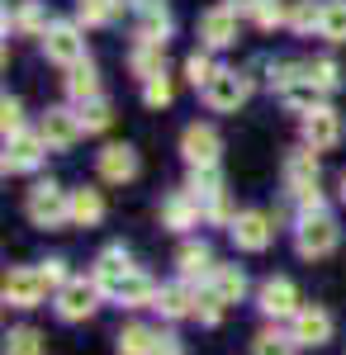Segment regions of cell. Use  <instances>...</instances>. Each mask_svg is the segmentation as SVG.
<instances>
[{
    "mask_svg": "<svg viewBox=\"0 0 346 355\" xmlns=\"http://www.w3.org/2000/svg\"><path fill=\"white\" fill-rule=\"evenodd\" d=\"M24 214L33 227H62V223H72V190H62L57 180H38L24 199Z\"/></svg>",
    "mask_w": 346,
    "mask_h": 355,
    "instance_id": "cell-1",
    "label": "cell"
},
{
    "mask_svg": "<svg viewBox=\"0 0 346 355\" xmlns=\"http://www.w3.org/2000/svg\"><path fill=\"white\" fill-rule=\"evenodd\" d=\"M337 242H342V227H337L332 214H322V209H318V214H304L299 227H294V246H299V256H308V261L332 256Z\"/></svg>",
    "mask_w": 346,
    "mask_h": 355,
    "instance_id": "cell-2",
    "label": "cell"
},
{
    "mask_svg": "<svg viewBox=\"0 0 346 355\" xmlns=\"http://www.w3.org/2000/svg\"><path fill=\"white\" fill-rule=\"evenodd\" d=\"M247 95H252V81L242 76V71H233V67H218L213 71V81L204 85V105H209L213 114H233L247 105Z\"/></svg>",
    "mask_w": 346,
    "mask_h": 355,
    "instance_id": "cell-3",
    "label": "cell"
},
{
    "mask_svg": "<svg viewBox=\"0 0 346 355\" xmlns=\"http://www.w3.org/2000/svg\"><path fill=\"white\" fill-rule=\"evenodd\" d=\"M100 284L95 279H67L62 289H57V318L62 322H85L95 308H100Z\"/></svg>",
    "mask_w": 346,
    "mask_h": 355,
    "instance_id": "cell-4",
    "label": "cell"
},
{
    "mask_svg": "<svg viewBox=\"0 0 346 355\" xmlns=\"http://www.w3.org/2000/svg\"><path fill=\"white\" fill-rule=\"evenodd\" d=\"M85 133V123H81L76 110H48L38 119V137L48 142V152H67V147H76V137Z\"/></svg>",
    "mask_w": 346,
    "mask_h": 355,
    "instance_id": "cell-5",
    "label": "cell"
},
{
    "mask_svg": "<svg viewBox=\"0 0 346 355\" xmlns=\"http://www.w3.org/2000/svg\"><path fill=\"white\" fill-rule=\"evenodd\" d=\"M218 152H223V137L209 123H190L186 133H181V157H186L190 171L195 166H218Z\"/></svg>",
    "mask_w": 346,
    "mask_h": 355,
    "instance_id": "cell-6",
    "label": "cell"
},
{
    "mask_svg": "<svg viewBox=\"0 0 346 355\" xmlns=\"http://www.w3.org/2000/svg\"><path fill=\"white\" fill-rule=\"evenodd\" d=\"M228 237L238 242V251H266L270 237H275V218L247 209V214H238V218L228 223Z\"/></svg>",
    "mask_w": 346,
    "mask_h": 355,
    "instance_id": "cell-7",
    "label": "cell"
},
{
    "mask_svg": "<svg viewBox=\"0 0 346 355\" xmlns=\"http://www.w3.org/2000/svg\"><path fill=\"white\" fill-rule=\"evenodd\" d=\"M43 53H48V62H57V67H76V62H85V38H81L76 24H48Z\"/></svg>",
    "mask_w": 346,
    "mask_h": 355,
    "instance_id": "cell-8",
    "label": "cell"
},
{
    "mask_svg": "<svg viewBox=\"0 0 346 355\" xmlns=\"http://www.w3.org/2000/svg\"><path fill=\"white\" fill-rule=\"evenodd\" d=\"M342 114L318 105L313 114H304V147H313V152H332L337 142H342Z\"/></svg>",
    "mask_w": 346,
    "mask_h": 355,
    "instance_id": "cell-9",
    "label": "cell"
},
{
    "mask_svg": "<svg viewBox=\"0 0 346 355\" xmlns=\"http://www.w3.org/2000/svg\"><path fill=\"white\" fill-rule=\"evenodd\" d=\"M256 308L266 313V318H294L299 313V289H294V279H285V275H270L266 284L256 289Z\"/></svg>",
    "mask_w": 346,
    "mask_h": 355,
    "instance_id": "cell-10",
    "label": "cell"
},
{
    "mask_svg": "<svg viewBox=\"0 0 346 355\" xmlns=\"http://www.w3.org/2000/svg\"><path fill=\"white\" fill-rule=\"evenodd\" d=\"M199 38L204 48H233L238 43V10L233 5H213L199 15Z\"/></svg>",
    "mask_w": 346,
    "mask_h": 355,
    "instance_id": "cell-11",
    "label": "cell"
},
{
    "mask_svg": "<svg viewBox=\"0 0 346 355\" xmlns=\"http://www.w3.org/2000/svg\"><path fill=\"white\" fill-rule=\"evenodd\" d=\"M290 336L299 346H327L332 341V313L327 308H299L290 318Z\"/></svg>",
    "mask_w": 346,
    "mask_h": 355,
    "instance_id": "cell-12",
    "label": "cell"
},
{
    "mask_svg": "<svg viewBox=\"0 0 346 355\" xmlns=\"http://www.w3.org/2000/svg\"><path fill=\"white\" fill-rule=\"evenodd\" d=\"M43 294H48V284H43V275H38V270L19 266V270L5 275V303H10V308H38Z\"/></svg>",
    "mask_w": 346,
    "mask_h": 355,
    "instance_id": "cell-13",
    "label": "cell"
},
{
    "mask_svg": "<svg viewBox=\"0 0 346 355\" xmlns=\"http://www.w3.org/2000/svg\"><path fill=\"white\" fill-rule=\"evenodd\" d=\"M133 270H138V266L129 261V251H124V246H105V251L95 256V275H90V279H95L109 299H114V289H119V284H124Z\"/></svg>",
    "mask_w": 346,
    "mask_h": 355,
    "instance_id": "cell-14",
    "label": "cell"
},
{
    "mask_svg": "<svg viewBox=\"0 0 346 355\" xmlns=\"http://www.w3.org/2000/svg\"><path fill=\"white\" fill-rule=\"evenodd\" d=\"M186 190H190V199L204 209V218H209L213 209L223 204V175H218V166H195L190 180H186Z\"/></svg>",
    "mask_w": 346,
    "mask_h": 355,
    "instance_id": "cell-15",
    "label": "cell"
},
{
    "mask_svg": "<svg viewBox=\"0 0 346 355\" xmlns=\"http://www.w3.org/2000/svg\"><path fill=\"white\" fill-rule=\"evenodd\" d=\"M43 152H48V142H43L38 133L5 137V171H33V166L43 162Z\"/></svg>",
    "mask_w": 346,
    "mask_h": 355,
    "instance_id": "cell-16",
    "label": "cell"
},
{
    "mask_svg": "<svg viewBox=\"0 0 346 355\" xmlns=\"http://www.w3.org/2000/svg\"><path fill=\"white\" fill-rule=\"evenodd\" d=\"M100 175H105L109 185L133 180V175H138V152L129 147V142H109L105 152H100Z\"/></svg>",
    "mask_w": 346,
    "mask_h": 355,
    "instance_id": "cell-17",
    "label": "cell"
},
{
    "mask_svg": "<svg viewBox=\"0 0 346 355\" xmlns=\"http://www.w3.org/2000/svg\"><path fill=\"white\" fill-rule=\"evenodd\" d=\"M285 185H290V194L318 185V152L313 147H299V152L285 157Z\"/></svg>",
    "mask_w": 346,
    "mask_h": 355,
    "instance_id": "cell-18",
    "label": "cell"
},
{
    "mask_svg": "<svg viewBox=\"0 0 346 355\" xmlns=\"http://www.w3.org/2000/svg\"><path fill=\"white\" fill-rule=\"evenodd\" d=\"M318 95H322V90H318V81L308 76V67H304V71H299V76L280 90L285 110H294V114H313V110H318Z\"/></svg>",
    "mask_w": 346,
    "mask_h": 355,
    "instance_id": "cell-19",
    "label": "cell"
},
{
    "mask_svg": "<svg viewBox=\"0 0 346 355\" xmlns=\"http://www.w3.org/2000/svg\"><path fill=\"white\" fill-rule=\"evenodd\" d=\"M176 266H181V279H209L213 275V251L209 242H186L181 251H176Z\"/></svg>",
    "mask_w": 346,
    "mask_h": 355,
    "instance_id": "cell-20",
    "label": "cell"
},
{
    "mask_svg": "<svg viewBox=\"0 0 346 355\" xmlns=\"http://www.w3.org/2000/svg\"><path fill=\"white\" fill-rule=\"evenodd\" d=\"M204 218V209L190 199V190H176L166 204H161V223L166 227H176V232H186V227H195V223Z\"/></svg>",
    "mask_w": 346,
    "mask_h": 355,
    "instance_id": "cell-21",
    "label": "cell"
},
{
    "mask_svg": "<svg viewBox=\"0 0 346 355\" xmlns=\"http://www.w3.org/2000/svg\"><path fill=\"white\" fill-rule=\"evenodd\" d=\"M171 38V15L161 0H142V19H138V43H166Z\"/></svg>",
    "mask_w": 346,
    "mask_h": 355,
    "instance_id": "cell-22",
    "label": "cell"
},
{
    "mask_svg": "<svg viewBox=\"0 0 346 355\" xmlns=\"http://www.w3.org/2000/svg\"><path fill=\"white\" fill-rule=\"evenodd\" d=\"M161 341V331H152L147 322H129V327H119V355H152Z\"/></svg>",
    "mask_w": 346,
    "mask_h": 355,
    "instance_id": "cell-23",
    "label": "cell"
},
{
    "mask_svg": "<svg viewBox=\"0 0 346 355\" xmlns=\"http://www.w3.org/2000/svg\"><path fill=\"white\" fill-rule=\"evenodd\" d=\"M100 218H105V199H100V190H90V185L72 190V223H76V227H95Z\"/></svg>",
    "mask_w": 346,
    "mask_h": 355,
    "instance_id": "cell-24",
    "label": "cell"
},
{
    "mask_svg": "<svg viewBox=\"0 0 346 355\" xmlns=\"http://www.w3.org/2000/svg\"><path fill=\"white\" fill-rule=\"evenodd\" d=\"M157 308L161 318H190L195 313V289L190 284H166V289H157Z\"/></svg>",
    "mask_w": 346,
    "mask_h": 355,
    "instance_id": "cell-25",
    "label": "cell"
},
{
    "mask_svg": "<svg viewBox=\"0 0 346 355\" xmlns=\"http://www.w3.org/2000/svg\"><path fill=\"white\" fill-rule=\"evenodd\" d=\"M209 289L223 303H242V294H247V275H242V266H213Z\"/></svg>",
    "mask_w": 346,
    "mask_h": 355,
    "instance_id": "cell-26",
    "label": "cell"
},
{
    "mask_svg": "<svg viewBox=\"0 0 346 355\" xmlns=\"http://www.w3.org/2000/svg\"><path fill=\"white\" fill-rule=\"evenodd\" d=\"M48 15H43V5L38 0H24L15 15H5V33H48Z\"/></svg>",
    "mask_w": 346,
    "mask_h": 355,
    "instance_id": "cell-27",
    "label": "cell"
},
{
    "mask_svg": "<svg viewBox=\"0 0 346 355\" xmlns=\"http://www.w3.org/2000/svg\"><path fill=\"white\" fill-rule=\"evenodd\" d=\"M114 299L124 303V308H147V303H157V284H152L142 270H133L119 289H114Z\"/></svg>",
    "mask_w": 346,
    "mask_h": 355,
    "instance_id": "cell-28",
    "label": "cell"
},
{
    "mask_svg": "<svg viewBox=\"0 0 346 355\" xmlns=\"http://www.w3.org/2000/svg\"><path fill=\"white\" fill-rule=\"evenodd\" d=\"M129 67H133L138 81H147V76L166 71V43H138L133 57H129Z\"/></svg>",
    "mask_w": 346,
    "mask_h": 355,
    "instance_id": "cell-29",
    "label": "cell"
},
{
    "mask_svg": "<svg viewBox=\"0 0 346 355\" xmlns=\"http://www.w3.org/2000/svg\"><path fill=\"white\" fill-rule=\"evenodd\" d=\"M67 95H72L76 105H85V100L100 95V76H95L90 62H76V67H72V76H67Z\"/></svg>",
    "mask_w": 346,
    "mask_h": 355,
    "instance_id": "cell-30",
    "label": "cell"
},
{
    "mask_svg": "<svg viewBox=\"0 0 346 355\" xmlns=\"http://www.w3.org/2000/svg\"><path fill=\"white\" fill-rule=\"evenodd\" d=\"M327 43H346V0H322V28Z\"/></svg>",
    "mask_w": 346,
    "mask_h": 355,
    "instance_id": "cell-31",
    "label": "cell"
},
{
    "mask_svg": "<svg viewBox=\"0 0 346 355\" xmlns=\"http://www.w3.org/2000/svg\"><path fill=\"white\" fill-rule=\"evenodd\" d=\"M48 351V341H43V331L33 327H15L5 336V355H43Z\"/></svg>",
    "mask_w": 346,
    "mask_h": 355,
    "instance_id": "cell-32",
    "label": "cell"
},
{
    "mask_svg": "<svg viewBox=\"0 0 346 355\" xmlns=\"http://www.w3.org/2000/svg\"><path fill=\"white\" fill-rule=\"evenodd\" d=\"M290 28L294 33L322 28V5H313V0H290Z\"/></svg>",
    "mask_w": 346,
    "mask_h": 355,
    "instance_id": "cell-33",
    "label": "cell"
},
{
    "mask_svg": "<svg viewBox=\"0 0 346 355\" xmlns=\"http://www.w3.org/2000/svg\"><path fill=\"white\" fill-rule=\"evenodd\" d=\"M142 100H147L152 110H166V105L176 100V85H171V76H166V71L147 76V81H142Z\"/></svg>",
    "mask_w": 346,
    "mask_h": 355,
    "instance_id": "cell-34",
    "label": "cell"
},
{
    "mask_svg": "<svg viewBox=\"0 0 346 355\" xmlns=\"http://www.w3.org/2000/svg\"><path fill=\"white\" fill-rule=\"evenodd\" d=\"M119 10H124V0H81V5H76L81 24H109Z\"/></svg>",
    "mask_w": 346,
    "mask_h": 355,
    "instance_id": "cell-35",
    "label": "cell"
},
{
    "mask_svg": "<svg viewBox=\"0 0 346 355\" xmlns=\"http://www.w3.org/2000/svg\"><path fill=\"white\" fill-rule=\"evenodd\" d=\"M308 76L318 81L322 95H327V90H342V67H337L332 57H313V62H308Z\"/></svg>",
    "mask_w": 346,
    "mask_h": 355,
    "instance_id": "cell-36",
    "label": "cell"
},
{
    "mask_svg": "<svg viewBox=\"0 0 346 355\" xmlns=\"http://www.w3.org/2000/svg\"><path fill=\"white\" fill-rule=\"evenodd\" d=\"M76 114H81V123H85V133H100V128H109V119H114L109 100H100V95H95V100H85Z\"/></svg>",
    "mask_w": 346,
    "mask_h": 355,
    "instance_id": "cell-37",
    "label": "cell"
},
{
    "mask_svg": "<svg viewBox=\"0 0 346 355\" xmlns=\"http://www.w3.org/2000/svg\"><path fill=\"white\" fill-rule=\"evenodd\" d=\"M294 336H285V331H261L256 341H252V355H294Z\"/></svg>",
    "mask_w": 346,
    "mask_h": 355,
    "instance_id": "cell-38",
    "label": "cell"
},
{
    "mask_svg": "<svg viewBox=\"0 0 346 355\" xmlns=\"http://www.w3.org/2000/svg\"><path fill=\"white\" fill-rule=\"evenodd\" d=\"M252 19H256V28H280V24H290V5L285 0H261L252 10Z\"/></svg>",
    "mask_w": 346,
    "mask_h": 355,
    "instance_id": "cell-39",
    "label": "cell"
},
{
    "mask_svg": "<svg viewBox=\"0 0 346 355\" xmlns=\"http://www.w3.org/2000/svg\"><path fill=\"white\" fill-rule=\"evenodd\" d=\"M213 71H218V67H213L204 53H190L186 57V76H190V85H195V90H204V85L213 81Z\"/></svg>",
    "mask_w": 346,
    "mask_h": 355,
    "instance_id": "cell-40",
    "label": "cell"
},
{
    "mask_svg": "<svg viewBox=\"0 0 346 355\" xmlns=\"http://www.w3.org/2000/svg\"><path fill=\"white\" fill-rule=\"evenodd\" d=\"M195 318H199L204 327H213V322L223 318V299H218L213 289H204V294H195Z\"/></svg>",
    "mask_w": 346,
    "mask_h": 355,
    "instance_id": "cell-41",
    "label": "cell"
},
{
    "mask_svg": "<svg viewBox=\"0 0 346 355\" xmlns=\"http://www.w3.org/2000/svg\"><path fill=\"white\" fill-rule=\"evenodd\" d=\"M0 123H5V137L24 133V110H19V100H10V95H5V105H0Z\"/></svg>",
    "mask_w": 346,
    "mask_h": 355,
    "instance_id": "cell-42",
    "label": "cell"
},
{
    "mask_svg": "<svg viewBox=\"0 0 346 355\" xmlns=\"http://www.w3.org/2000/svg\"><path fill=\"white\" fill-rule=\"evenodd\" d=\"M38 275H43V284H48V289H62V284H67V279H72V275H67V261H43V266H38Z\"/></svg>",
    "mask_w": 346,
    "mask_h": 355,
    "instance_id": "cell-43",
    "label": "cell"
},
{
    "mask_svg": "<svg viewBox=\"0 0 346 355\" xmlns=\"http://www.w3.org/2000/svg\"><path fill=\"white\" fill-rule=\"evenodd\" d=\"M152 355H181V341H176V336H161Z\"/></svg>",
    "mask_w": 346,
    "mask_h": 355,
    "instance_id": "cell-44",
    "label": "cell"
},
{
    "mask_svg": "<svg viewBox=\"0 0 346 355\" xmlns=\"http://www.w3.org/2000/svg\"><path fill=\"white\" fill-rule=\"evenodd\" d=\"M228 5H233V10H256L261 0H228Z\"/></svg>",
    "mask_w": 346,
    "mask_h": 355,
    "instance_id": "cell-45",
    "label": "cell"
},
{
    "mask_svg": "<svg viewBox=\"0 0 346 355\" xmlns=\"http://www.w3.org/2000/svg\"><path fill=\"white\" fill-rule=\"evenodd\" d=\"M342 194H346V175H342Z\"/></svg>",
    "mask_w": 346,
    "mask_h": 355,
    "instance_id": "cell-46",
    "label": "cell"
}]
</instances>
